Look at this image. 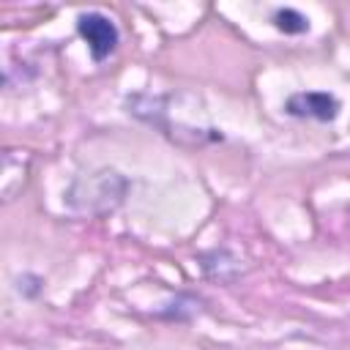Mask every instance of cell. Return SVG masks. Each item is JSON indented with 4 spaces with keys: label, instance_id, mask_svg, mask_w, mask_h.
Segmentation results:
<instances>
[{
    "label": "cell",
    "instance_id": "3957f363",
    "mask_svg": "<svg viewBox=\"0 0 350 350\" xmlns=\"http://www.w3.org/2000/svg\"><path fill=\"white\" fill-rule=\"evenodd\" d=\"M273 25H276L279 30H284V33H304V30L309 27L306 16L298 14L295 8H279V11L273 14Z\"/></svg>",
    "mask_w": 350,
    "mask_h": 350
},
{
    "label": "cell",
    "instance_id": "6da1fadb",
    "mask_svg": "<svg viewBox=\"0 0 350 350\" xmlns=\"http://www.w3.org/2000/svg\"><path fill=\"white\" fill-rule=\"evenodd\" d=\"M77 30H79V36L88 41V49H90L93 60H104V57L118 46V38H120L115 22H112L109 16H104V14H98V11L82 14V16L77 19Z\"/></svg>",
    "mask_w": 350,
    "mask_h": 350
},
{
    "label": "cell",
    "instance_id": "7a4b0ae2",
    "mask_svg": "<svg viewBox=\"0 0 350 350\" xmlns=\"http://www.w3.org/2000/svg\"><path fill=\"white\" fill-rule=\"evenodd\" d=\"M284 109L295 118H314V120H334L339 115V101L331 93L323 90H306V93H293L284 104Z\"/></svg>",
    "mask_w": 350,
    "mask_h": 350
}]
</instances>
